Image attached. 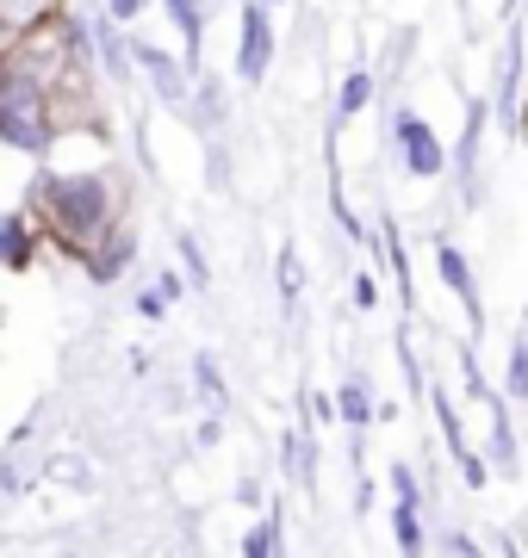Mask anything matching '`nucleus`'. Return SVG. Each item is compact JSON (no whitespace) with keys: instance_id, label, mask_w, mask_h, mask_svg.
Masks as SVG:
<instances>
[{"instance_id":"1","label":"nucleus","mask_w":528,"mask_h":558,"mask_svg":"<svg viewBox=\"0 0 528 558\" xmlns=\"http://www.w3.org/2000/svg\"><path fill=\"white\" fill-rule=\"evenodd\" d=\"M25 205L38 211V223L50 230L69 260H87L112 230H124V211H131V186H124L112 168H57L44 161L32 186H25Z\"/></svg>"},{"instance_id":"2","label":"nucleus","mask_w":528,"mask_h":558,"mask_svg":"<svg viewBox=\"0 0 528 558\" xmlns=\"http://www.w3.org/2000/svg\"><path fill=\"white\" fill-rule=\"evenodd\" d=\"M0 143L32 161H50L62 143L57 87L38 81L32 69H20V62H0Z\"/></svg>"},{"instance_id":"3","label":"nucleus","mask_w":528,"mask_h":558,"mask_svg":"<svg viewBox=\"0 0 528 558\" xmlns=\"http://www.w3.org/2000/svg\"><path fill=\"white\" fill-rule=\"evenodd\" d=\"M386 137H392V156H398V168H405L410 180H442L447 168H454V149L442 143V131H435L417 106H405V100H392Z\"/></svg>"},{"instance_id":"4","label":"nucleus","mask_w":528,"mask_h":558,"mask_svg":"<svg viewBox=\"0 0 528 558\" xmlns=\"http://www.w3.org/2000/svg\"><path fill=\"white\" fill-rule=\"evenodd\" d=\"M491 94H472L467 100V124H460V137H454V168H447V180H454V193H460V205L467 211H479L485 205V131H491Z\"/></svg>"},{"instance_id":"5","label":"nucleus","mask_w":528,"mask_h":558,"mask_svg":"<svg viewBox=\"0 0 528 558\" xmlns=\"http://www.w3.org/2000/svg\"><path fill=\"white\" fill-rule=\"evenodd\" d=\"M274 57H280L274 7H267V0H237V62H230V75L243 81V87H262Z\"/></svg>"},{"instance_id":"6","label":"nucleus","mask_w":528,"mask_h":558,"mask_svg":"<svg viewBox=\"0 0 528 558\" xmlns=\"http://www.w3.org/2000/svg\"><path fill=\"white\" fill-rule=\"evenodd\" d=\"M523 94H528V38L523 25H504V50H497V81H491V112H497V131L504 137H523Z\"/></svg>"},{"instance_id":"7","label":"nucleus","mask_w":528,"mask_h":558,"mask_svg":"<svg viewBox=\"0 0 528 558\" xmlns=\"http://www.w3.org/2000/svg\"><path fill=\"white\" fill-rule=\"evenodd\" d=\"M131 50H137V75L149 81V94H156L168 112H193V87H200L193 57H175L163 44H149L143 32H131Z\"/></svg>"},{"instance_id":"8","label":"nucleus","mask_w":528,"mask_h":558,"mask_svg":"<svg viewBox=\"0 0 528 558\" xmlns=\"http://www.w3.org/2000/svg\"><path fill=\"white\" fill-rule=\"evenodd\" d=\"M429 242H435V279L460 299L467 329H472V341H479V336H485V292H479V274H472L467 248H460V242H447V230H429Z\"/></svg>"},{"instance_id":"9","label":"nucleus","mask_w":528,"mask_h":558,"mask_svg":"<svg viewBox=\"0 0 528 558\" xmlns=\"http://www.w3.org/2000/svg\"><path fill=\"white\" fill-rule=\"evenodd\" d=\"M44 242H50V230H44L38 211L20 199L13 211H7V223H0V260H7V274H32Z\"/></svg>"},{"instance_id":"10","label":"nucleus","mask_w":528,"mask_h":558,"mask_svg":"<svg viewBox=\"0 0 528 558\" xmlns=\"http://www.w3.org/2000/svg\"><path fill=\"white\" fill-rule=\"evenodd\" d=\"M509 391H491L485 398V453L497 465V478H516L523 472V440H516V422H509Z\"/></svg>"},{"instance_id":"11","label":"nucleus","mask_w":528,"mask_h":558,"mask_svg":"<svg viewBox=\"0 0 528 558\" xmlns=\"http://www.w3.org/2000/svg\"><path fill=\"white\" fill-rule=\"evenodd\" d=\"M131 260H137V230L124 223V230H112V236L82 260V274H87V286H100L106 292V286H119V279L131 274Z\"/></svg>"},{"instance_id":"12","label":"nucleus","mask_w":528,"mask_h":558,"mask_svg":"<svg viewBox=\"0 0 528 558\" xmlns=\"http://www.w3.org/2000/svg\"><path fill=\"white\" fill-rule=\"evenodd\" d=\"M336 403H343V428L348 435H367V428L380 422V398H373V379H367L361 366L336 385Z\"/></svg>"},{"instance_id":"13","label":"nucleus","mask_w":528,"mask_h":558,"mask_svg":"<svg viewBox=\"0 0 528 558\" xmlns=\"http://www.w3.org/2000/svg\"><path fill=\"white\" fill-rule=\"evenodd\" d=\"M62 20V0H0V38L20 44L25 32H38V25Z\"/></svg>"},{"instance_id":"14","label":"nucleus","mask_w":528,"mask_h":558,"mask_svg":"<svg viewBox=\"0 0 528 558\" xmlns=\"http://www.w3.org/2000/svg\"><path fill=\"white\" fill-rule=\"evenodd\" d=\"M429 410H435V435H442L447 459H460V453L472 447V440H467V428H460V403H454V391H447L442 379L429 385Z\"/></svg>"},{"instance_id":"15","label":"nucleus","mask_w":528,"mask_h":558,"mask_svg":"<svg viewBox=\"0 0 528 558\" xmlns=\"http://www.w3.org/2000/svg\"><path fill=\"white\" fill-rule=\"evenodd\" d=\"M168 20H175V32H181V44H187V57H193V69H200V57H205V0H156Z\"/></svg>"},{"instance_id":"16","label":"nucleus","mask_w":528,"mask_h":558,"mask_svg":"<svg viewBox=\"0 0 528 558\" xmlns=\"http://www.w3.org/2000/svg\"><path fill=\"white\" fill-rule=\"evenodd\" d=\"M237 553H243V558H280V553H286V521H280V509H267V515L249 521L243 539H237Z\"/></svg>"},{"instance_id":"17","label":"nucleus","mask_w":528,"mask_h":558,"mask_svg":"<svg viewBox=\"0 0 528 558\" xmlns=\"http://www.w3.org/2000/svg\"><path fill=\"white\" fill-rule=\"evenodd\" d=\"M380 87H386V81L373 75V69H348L343 81H336V119H361L367 106H373V94H380Z\"/></svg>"},{"instance_id":"18","label":"nucleus","mask_w":528,"mask_h":558,"mask_svg":"<svg viewBox=\"0 0 528 558\" xmlns=\"http://www.w3.org/2000/svg\"><path fill=\"white\" fill-rule=\"evenodd\" d=\"M44 478H50V484H69V490H94V478H100V472H94V459H87V453L50 447V453H44Z\"/></svg>"},{"instance_id":"19","label":"nucleus","mask_w":528,"mask_h":558,"mask_svg":"<svg viewBox=\"0 0 528 558\" xmlns=\"http://www.w3.org/2000/svg\"><path fill=\"white\" fill-rule=\"evenodd\" d=\"M380 255H386V267L398 274V304H417V292H410V248H405V230H398V218H380Z\"/></svg>"},{"instance_id":"20","label":"nucleus","mask_w":528,"mask_h":558,"mask_svg":"<svg viewBox=\"0 0 528 558\" xmlns=\"http://www.w3.org/2000/svg\"><path fill=\"white\" fill-rule=\"evenodd\" d=\"M274 292H280L286 317H292V311H299V299H305V260H299V248H292V242H280V255H274Z\"/></svg>"},{"instance_id":"21","label":"nucleus","mask_w":528,"mask_h":558,"mask_svg":"<svg viewBox=\"0 0 528 558\" xmlns=\"http://www.w3.org/2000/svg\"><path fill=\"white\" fill-rule=\"evenodd\" d=\"M392 546L405 558L429 553V534H423V502H398L392 497Z\"/></svg>"},{"instance_id":"22","label":"nucleus","mask_w":528,"mask_h":558,"mask_svg":"<svg viewBox=\"0 0 528 558\" xmlns=\"http://www.w3.org/2000/svg\"><path fill=\"white\" fill-rule=\"evenodd\" d=\"M193 391H200L212 410H224V403H230V385H224V366H218V354H212V348H200V354H193Z\"/></svg>"},{"instance_id":"23","label":"nucleus","mask_w":528,"mask_h":558,"mask_svg":"<svg viewBox=\"0 0 528 558\" xmlns=\"http://www.w3.org/2000/svg\"><path fill=\"white\" fill-rule=\"evenodd\" d=\"M187 119L200 124V131H218L224 124V87L205 75V69H200V87H193V112H187Z\"/></svg>"},{"instance_id":"24","label":"nucleus","mask_w":528,"mask_h":558,"mask_svg":"<svg viewBox=\"0 0 528 558\" xmlns=\"http://www.w3.org/2000/svg\"><path fill=\"white\" fill-rule=\"evenodd\" d=\"M175 260L193 274V292H205V286H212V260H205V248H200V236H193V230H175Z\"/></svg>"},{"instance_id":"25","label":"nucleus","mask_w":528,"mask_h":558,"mask_svg":"<svg viewBox=\"0 0 528 558\" xmlns=\"http://www.w3.org/2000/svg\"><path fill=\"white\" fill-rule=\"evenodd\" d=\"M329 218H336V230H343L348 242H367V236H373V230L361 223V211L343 199V186H336V180H329Z\"/></svg>"},{"instance_id":"26","label":"nucleus","mask_w":528,"mask_h":558,"mask_svg":"<svg viewBox=\"0 0 528 558\" xmlns=\"http://www.w3.org/2000/svg\"><path fill=\"white\" fill-rule=\"evenodd\" d=\"M504 391L516 403H528V336H516V348H509V366H504Z\"/></svg>"},{"instance_id":"27","label":"nucleus","mask_w":528,"mask_h":558,"mask_svg":"<svg viewBox=\"0 0 528 558\" xmlns=\"http://www.w3.org/2000/svg\"><path fill=\"white\" fill-rule=\"evenodd\" d=\"M454 360H460V391H467L472 403H485L491 385H485V373H479V354H472V348H454Z\"/></svg>"},{"instance_id":"28","label":"nucleus","mask_w":528,"mask_h":558,"mask_svg":"<svg viewBox=\"0 0 528 558\" xmlns=\"http://www.w3.org/2000/svg\"><path fill=\"white\" fill-rule=\"evenodd\" d=\"M131 311H137L143 323H163L168 311H175V304H168V299H163V286L149 279V286H137V299H131Z\"/></svg>"},{"instance_id":"29","label":"nucleus","mask_w":528,"mask_h":558,"mask_svg":"<svg viewBox=\"0 0 528 558\" xmlns=\"http://www.w3.org/2000/svg\"><path fill=\"white\" fill-rule=\"evenodd\" d=\"M386 490L398 502H423V478H417L410 465H398V459H392V472H386Z\"/></svg>"},{"instance_id":"30","label":"nucleus","mask_w":528,"mask_h":558,"mask_svg":"<svg viewBox=\"0 0 528 558\" xmlns=\"http://www.w3.org/2000/svg\"><path fill=\"white\" fill-rule=\"evenodd\" d=\"M187 440H193V453H212V447H224V416H218V410H212V416H200Z\"/></svg>"},{"instance_id":"31","label":"nucleus","mask_w":528,"mask_h":558,"mask_svg":"<svg viewBox=\"0 0 528 558\" xmlns=\"http://www.w3.org/2000/svg\"><path fill=\"white\" fill-rule=\"evenodd\" d=\"M348 299H355V311H373V304H380V286H373V274H348Z\"/></svg>"},{"instance_id":"32","label":"nucleus","mask_w":528,"mask_h":558,"mask_svg":"<svg viewBox=\"0 0 528 558\" xmlns=\"http://www.w3.org/2000/svg\"><path fill=\"white\" fill-rule=\"evenodd\" d=\"M442 553H454V558H479L485 546H479L472 534H460V527H454V534H442Z\"/></svg>"},{"instance_id":"33","label":"nucleus","mask_w":528,"mask_h":558,"mask_svg":"<svg viewBox=\"0 0 528 558\" xmlns=\"http://www.w3.org/2000/svg\"><path fill=\"white\" fill-rule=\"evenodd\" d=\"M100 7H106V13H119L124 25H137L143 13H149V0H100Z\"/></svg>"},{"instance_id":"34","label":"nucleus","mask_w":528,"mask_h":558,"mask_svg":"<svg viewBox=\"0 0 528 558\" xmlns=\"http://www.w3.org/2000/svg\"><path fill=\"white\" fill-rule=\"evenodd\" d=\"M237 502H243V509H262V478H255V472L237 478Z\"/></svg>"},{"instance_id":"35","label":"nucleus","mask_w":528,"mask_h":558,"mask_svg":"<svg viewBox=\"0 0 528 558\" xmlns=\"http://www.w3.org/2000/svg\"><path fill=\"white\" fill-rule=\"evenodd\" d=\"M367 509H373V478L355 484V515H367Z\"/></svg>"},{"instance_id":"36","label":"nucleus","mask_w":528,"mask_h":558,"mask_svg":"<svg viewBox=\"0 0 528 558\" xmlns=\"http://www.w3.org/2000/svg\"><path fill=\"white\" fill-rule=\"evenodd\" d=\"M267 7H292V0H267Z\"/></svg>"}]
</instances>
